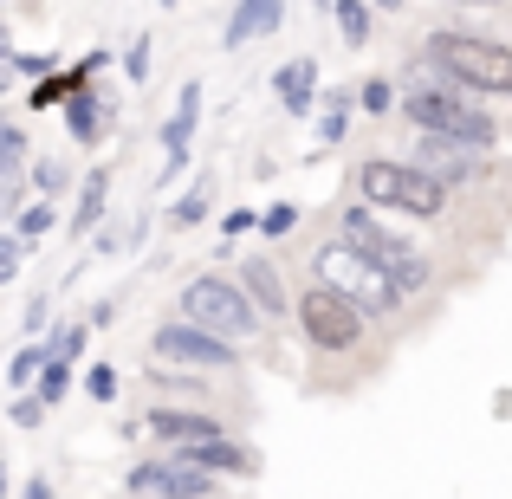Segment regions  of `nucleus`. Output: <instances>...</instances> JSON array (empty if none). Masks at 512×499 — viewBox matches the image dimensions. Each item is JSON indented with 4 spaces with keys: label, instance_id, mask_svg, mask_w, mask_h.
<instances>
[{
    "label": "nucleus",
    "instance_id": "obj_1",
    "mask_svg": "<svg viewBox=\"0 0 512 499\" xmlns=\"http://www.w3.org/2000/svg\"><path fill=\"white\" fill-rule=\"evenodd\" d=\"M428 59L454 78V85L474 91H506L512 98V46L506 39H474V33H435L428 39Z\"/></svg>",
    "mask_w": 512,
    "mask_h": 499
},
{
    "label": "nucleus",
    "instance_id": "obj_2",
    "mask_svg": "<svg viewBox=\"0 0 512 499\" xmlns=\"http://www.w3.org/2000/svg\"><path fill=\"white\" fill-rule=\"evenodd\" d=\"M363 201H383V208H402V214H422V221H435L441 208H448V182L415 163H389V156H376V163H363L357 175Z\"/></svg>",
    "mask_w": 512,
    "mask_h": 499
},
{
    "label": "nucleus",
    "instance_id": "obj_3",
    "mask_svg": "<svg viewBox=\"0 0 512 499\" xmlns=\"http://www.w3.org/2000/svg\"><path fill=\"white\" fill-rule=\"evenodd\" d=\"M182 318L214 337H227V344H240V337L260 331V312L247 305V292L227 286V279H188L182 286Z\"/></svg>",
    "mask_w": 512,
    "mask_h": 499
},
{
    "label": "nucleus",
    "instance_id": "obj_4",
    "mask_svg": "<svg viewBox=\"0 0 512 499\" xmlns=\"http://www.w3.org/2000/svg\"><path fill=\"white\" fill-rule=\"evenodd\" d=\"M402 111H409V124L435 130V137H454V143H467V150H487V143L500 137L487 111H474L467 98H454V91H441V85L409 91V98H402Z\"/></svg>",
    "mask_w": 512,
    "mask_h": 499
},
{
    "label": "nucleus",
    "instance_id": "obj_5",
    "mask_svg": "<svg viewBox=\"0 0 512 499\" xmlns=\"http://www.w3.org/2000/svg\"><path fill=\"white\" fill-rule=\"evenodd\" d=\"M299 325H305V337H312L318 350H350L363 337V312H357V299H350L344 286L318 279V286L299 299Z\"/></svg>",
    "mask_w": 512,
    "mask_h": 499
},
{
    "label": "nucleus",
    "instance_id": "obj_6",
    "mask_svg": "<svg viewBox=\"0 0 512 499\" xmlns=\"http://www.w3.org/2000/svg\"><path fill=\"white\" fill-rule=\"evenodd\" d=\"M318 273H325L331 286H344L350 299H357V312H396V305H402V292L389 286V273H383V266H370L350 240H338V247L318 253Z\"/></svg>",
    "mask_w": 512,
    "mask_h": 499
},
{
    "label": "nucleus",
    "instance_id": "obj_7",
    "mask_svg": "<svg viewBox=\"0 0 512 499\" xmlns=\"http://www.w3.org/2000/svg\"><path fill=\"white\" fill-rule=\"evenodd\" d=\"M156 357L182 363V370H227V363H234V344L182 318V325H163V331H156Z\"/></svg>",
    "mask_w": 512,
    "mask_h": 499
},
{
    "label": "nucleus",
    "instance_id": "obj_8",
    "mask_svg": "<svg viewBox=\"0 0 512 499\" xmlns=\"http://www.w3.org/2000/svg\"><path fill=\"white\" fill-rule=\"evenodd\" d=\"M124 487H130V493H175V499H201V493H208V467H188V461H169V467H130Z\"/></svg>",
    "mask_w": 512,
    "mask_h": 499
},
{
    "label": "nucleus",
    "instance_id": "obj_9",
    "mask_svg": "<svg viewBox=\"0 0 512 499\" xmlns=\"http://www.w3.org/2000/svg\"><path fill=\"white\" fill-rule=\"evenodd\" d=\"M344 240H350V247H357L370 266H383V273L402 260V253H409L396 234H383V227H376V214H363V208H344Z\"/></svg>",
    "mask_w": 512,
    "mask_h": 499
},
{
    "label": "nucleus",
    "instance_id": "obj_10",
    "mask_svg": "<svg viewBox=\"0 0 512 499\" xmlns=\"http://www.w3.org/2000/svg\"><path fill=\"white\" fill-rule=\"evenodd\" d=\"M169 461H188V467H208V474H253V454H240L234 441L221 435H201V441H182V454Z\"/></svg>",
    "mask_w": 512,
    "mask_h": 499
},
{
    "label": "nucleus",
    "instance_id": "obj_11",
    "mask_svg": "<svg viewBox=\"0 0 512 499\" xmlns=\"http://www.w3.org/2000/svg\"><path fill=\"white\" fill-rule=\"evenodd\" d=\"M279 26V0H240L234 20H227V46H247L253 33H273Z\"/></svg>",
    "mask_w": 512,
    "mask_h": 499
},
{
    "label": "nucleus",
    "instance_id": "obj_12",
    "mask_svg": "<svg viewBox=\"0 0 512 499\" xmlns=\"http://www.w3.org/2000/svg\"><path fill=\"white\" fill-rule=\"evenodd\" d=\"M279 98H286V111H312V91H318V65L299 59V65H279Z\"/></svg>",
    "mask_w": 512,
    "mask_h": 499
},
{
    "label": "nucleus",
    "instance_id": "obj_13",
    "mask_svg": "<svg viewBox=\"0 0 512 499\" xmlns=\"http://www.w3.org/2000/svg\"><path fill=\"white\" fill-rule=\"evenodd\" d=\"M195 117H201V85H182V111L169 117V130H163V143H169V169H182V143H188V130H195Z\"/></svg>",
    "mask_w": 512,
    "mask_h": 499
},
{
    "label": "nucleus",
    "instance_id": "obj_14",
    "mask_svg": "<svg viewBox=\"0 0 512 499\" xmlns=\"http://www.w3.org/2000/svg\"><path fill=\"white\" fill-rule=\"evenodd\" d=\"M247 292H253V305H260V312L266 318H279V312H286V286H279V273H273V266H266V260H247Z\"/></svg>",
    "mask_w": 512,
    "mask_h": 499
},
{
    "label": "nucleus",
    "instance_id": "obj_15",
    "mask_svg": "<svg viewBox=\"0 0 512 499\" xmlns=\"http://www.w3.org/2000/svg\"><path fill=\"white\" fill-rule=\"evenodd\" d=\"M150 428H156L163 441H201V435H221L208 415H182V409H156V415H150Z\"/></svg>",
    "mask_w": 512,
    "mask_h": 499
},
{
    "label": "nucleus",
    "instance_id": "obj_16",
    "mask_svg": "<svg viewBox=\"0 0 512 499\" xmlns=\"http://www.w3.org/2000/svg\"><path fill=\"white\" fill-rule=\"evenodd\" d=\"M104 188H111V182H104V175H91L85 201H78V214H72V227H78V234H91V221H98V214H104Z\"/></svg>",
    "mask_w": 512,
    "mask_h": 499
},
{
    "label": "nucleus",
    "instance_id": "obj_17",
    "mask_svg": "<svg viewBox=\"0 0 512 499\" xmlns=\"http://www.w3.org/2000/svg\"><path fill=\"white\" fill-rule=\"evenodd\" d=\"M338 26H344L350 46H363V39H370V13H363L357 0H338Z\"/></svg>",
    "mask_w": 512,
    "mask_h": 499
},
{
    "label": "nucleus",
    "instance_id": "obj_18",
    "mask_svg": "<svg viewBox=\"0 0 512 499\" xmlns=\"http://www.w3.org/2000/svg\"><path fill=\"white\" fill-rule=\"evenodd\" d=\"M59 396H65V357H46V383H39V402L52 409Z\"/></svg>",
    "mask_w": 512,
    "mask_h": 499
},
{
    "label": "nucleus",
    "instance_id": "obj_19",
    "mask_svg": "<svg viewBox=\"0 0 512 499\" xmlns=\"http://www.w3.org/2000/svg\"><path fill=\"white\" fill-rule=\"evenodd\" d=\"M201 214H208V188H201V182H195V188H188V195H182V201H175V221H188V227H195V221H201Z\"/></svg>",
    "mask_w": 512,
    "mask_h": 499
},
{
    "label": "nucleus",
    "instance_id": "obj_20",
    "mask_svg": "<svg viewBox=\"0 0 512 499\" xmlns=\"http://www.w3.org/2000/svg\"><path fill=\"white\" fill-rule=\"evenodd\" d=\"M78 78H85V72H72V78H46V85L33 91V104H39V111H46V104H65V91H72Z\"/></svg>",
    "mask_w": 512,
    "mask_h": 499
},
{
    "label": "nucleus",
    "instance_id": "obj_21",
    "mask_svg": "<svg viewBox=\"0 0 512 499\" xmlns=\"http://www.w3.org/2000/svg\"><path fill=\"white\" fill-rule=\"evenodd\" d=\"M91 130H98V104H91V98H72V137L85 143Z\"/></svg>",
    "mask_w": 512,
    "mask_h": 499
},
{
    "label": "nucleus",
    "instance_id": "obj_22",
    "mask_svg": "<svg viewBox=\"0 0 512 499\" xmlns=\"http://www.w3.org/2000/svg\"><path fill=\"white\" fill-rule=\"evenodd\" d=\"M357 98H363V111H389V104H396V91H389L383 78H370V85H363Z\"/></svg>",
    "mask_w": 512,
    "mask_h": 499
},
{
    "label": "nucleus",
    "instance_id": "obj_23",
    "mask_svg": "<svg viewBox=\"0 0 512 499\" xmlns=\"http://www.w3.org/2000/svg\"><path fill=\"white\" fill-rule=\"evenodd\" d=\"M46 357H52V350H39V344H33V350H20V357H13V383H33V370H39Z\"/></svg>",
    "mask_w": 512,
    "mask_h": 499
},
{
    "label": "nucleus",
    "instance_id": "obj_24",
    "mask_svg": "<svg viewBox=\"0 0 512 499\" xmlns=\"http://www.w3.org/2000/svg\"><path fill=\"white\" fill-rule=\"evenodd\" d=\"M124 72L137 78V85H143V78H150V39H137V46L124 52Z\"/></svg>",
    "mask_w": 512,
    "mask_h": 499
},
{
    "label": "nucleus",
    "instance_id": "obj_25",
    "mask_svg": "<svg viewBox=\"0 0 512 499\" xmlns=\"http://www.w3.org/2000/svg\"><path fill=\"white\" fill-rule=\"evenodd\" d=\"M46 227H52V208H46V201L20 214V234H26V240H39V234H46Z\"/></svg>",
    "mask_w": 512,
    "mask_h": 499
},
{
    "label": "nucleus",
    "instance_id": "obj_26",
    "mask_svg": "<svg viewBox=\"0 0 512 499\" xmlns=\"http://www.w3.org/2000/svg\"><path fill=\"white\" fill-rule=\"evenodd\" d=\"M39 415H46V402H39V396H20V402H13V422H20V428H33Z\"/></svg>",
    "mask_w": 512,
    "mask_h": 499
},
{
    "label": "nucleus",
    "instance_id": "obj_27",
    "mask_svg": "<svg viewBox=\"0 0 512 499\" xmlns=\"http://www.w3.org/2000/svg\"><path fill=\"white\" fill-rule=\"evenodd\" d=\"M20 273V240H0V279Z\"/></svg>",
    "mask_w": 512,
    "mask_h": 499
},
{
    "label": "nucleus",
    "instance_id": "obj_28",
    "mask_svg": "<svg viewBox=\"0 0 512 499\" xmlns=\"http://www.w3.org/2000/svg\"><path fill=\"white\" fill-rule=\"evenodd\" d=\"M78 344H85V331H59V344H52V357H65V363H72V357H78Z\"/></svg>",
    "mask_w": 512,
    "mask_h": 499
},
{
    "label": "nucleus",
    "instance_id": "obj_29",
    "mask_svg": "<svg viewBox=\"0 0 512 499\" xmlns=\"http://www.w3.org/2000/svg\"><path fill=\"white\" fill-rule=\"evenodd\" d=\"M91 396L111 402V396H117V376H111V370H91Z\"/></svg>",
    "mask_w": 512,
    "mask_h": 499
},
{
    "label": "nucleus",
    "instance_id": "obj_30",
    "mask_svg": "<svg viewBox=\"0 0 512 499\" xmlns=\"http://www.w3.org/2000/svg\"><path fill=\"white\" fill-rule=\"evenodd\" d=\"M13 85V52H7V39H0V91Z\"/></svg>",
    "mask_w": 512,
    "mask_h": 499
},
{
    "label": "nucleus",
    "instance_id": "obj_31",
    "mask_svg": "<svg viewBox=\"0 0 512 499\" xmlns=\"http://www.w3.org/2000/svg\"><path fill=\"white\" fill-rule=\"evenodd\" d=\"M376 7H402V0H376Z\"/></svg>",
    "mask_w": 512,
    "mask_h": 499
},
{
    "label": "nucleus",
    "instance_id": "obj_32",
    "mask_svg": "<svg viewBox=\"0 0 512 499\" xmlns=\"http://www.w3.org/2000/svg\"><path fill=\"white\" fill-rule=\"evenodd\" d=\"M0 493H7V467H0Z\"/></svg>",
    "mask_w": 512,
    "mask_h": 499
},
{
    "label": "nucleus",
    "instance_id": "obj_33",
    "mask_svg": "<svg viewBox=\"0 0 512 499\" xmlns=\"http://www.w3.org/2000/svg\"><path fill=\"white\" fill-rule=\"evenodd\" d=\"M467 7H493V0H467Z\"/></svg>",
    "mask_w": 512,
    "mask_h": 499
}]
</instances>
